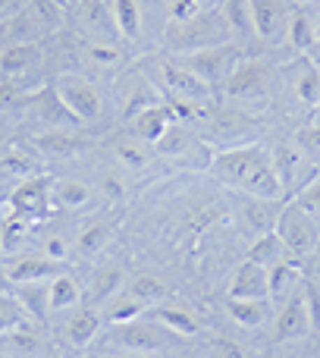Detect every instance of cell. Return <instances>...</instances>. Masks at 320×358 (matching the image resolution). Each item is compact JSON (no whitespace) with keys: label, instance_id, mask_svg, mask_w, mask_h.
Wrapping results in <instances>:
<instances>
[{"label":"cell","instance_id":"obj_1","mask_svg":"<svg viewBox=\"0 0 320 358\" xmlns=\"http://www.w3.org/2000/svg\"><path fill=\"white\" fill-rule=\"evenodd\" d=\"M210 173L220 179L223 185L242 192L248 198H261V201H279L286 195L283 182L273 167L270 148L258 142L235 145V148H223L210 157Z\"/></svg>","mask_w":320,"mask_h":358},{"label":"cell","instance_id":"obj_2","mask_svg":"<svg viewBox=\"0 0 320 358\" xmlns=\"http://www.w3.org/2000/svg\"><path fill=\"white\" fill-rule=\"evenodd\" d=\"M235 41L233 31L226 29L220 10H201L195 19L179 25H166L163 31V54L173 57H189L198 54V50L208 48H220V44Z\"/></svg>","mask_w":320,"mask_h":358},{"label":"cell","instance_id":"obj_3","mask_svg":"<svg viewBox=\"0 0 320 358\" xmlns=\"http://www.w3.org/2000/svg\"><path fill=\"white\" fill-rule=\"evenodd\" d=\"M151 82L157 85V92L166 94V101H189V104H210L217 98V92L201 82L179 57L173 54H157L145 63L142 69Z\"/></svg>","mask_w":320,"mask_h":358},{"label":"cell","instance_id":"obj_4","mask_svg":"<svg viewBox=\"0 0 320 358\" xmlns=\"http://www.w3.org/2000/svg\"><path fill=\"white\" fill-rule=\"evenodd\" d=\"M50 85H54L57 98L63 101V107L82 126H94L104 120V113H107L104 94H101L98 82L92 76L79 73V69H60L57 76H50Z\"/></svg>","mask_w":320,"mask_h":358},{"label":"cell","instance_id":"obj_5","mask_svg":"<svg viewBox=\"0 0 320 358\" xmlns=\"http://www.w3.org/2000/svg\"><path fill=\"white\" fill-rule=\"evenodd\" d=\"M101 340H104L107 349H119L126 355H160V352H170L179 336H173L170 330H163L157 321H151L145 315L126 324H110L107 334L101 330Z\"/></svg>","mask_w":320,"mask_h":358},{"label":"cell","instance_id":"obj_6","mask_svg":"<svg viewBox=\"0 0 320 358\" xmlns=\"http://www.w3.org/2000/svg\"><path fill=\"white\" fill-rule=\"evenodd\" d=\"M198 129L204 132L208 142L235 148V145L252 142L254 129H261V120L254 117V113L235 107V104H214V101H210L208 110H204V117L198 120Z\"/></svg>","mask_w":320,"mask_h":358},{"label":"cell","instance_id":"obj_7","mask_svg":"<svg viewBox=\"0 0 320 358\" xmlns=\"http://www.w3.org/2000/svg\"><path fill=\"white\" fill-rule=\"evenodd\" d=\"M273 233L279 236V242L286 245L289 258L296 261H305L314 255L317 242H320V223L308 214L305 208H298L296 201L279 208V217L273 223Z\"/></svg>","mask_w":320,"mask_h":358},{"label":"cell","instance_id":"obj_8","mask_svg":"<svg viewBox=\"0 0 320 358\" xmlns=\"http://www.w3.org/2000/svg\"><path fill=\"white\" fill-rule=\"evenodd\" d=\"M69 31L82 41L94 44H119L117 22L110 13V0H75L69 6Z\"/></svg>","mask_w":320,"mask_h":358},{"label":"cell","instance_id":"obj_9","mask_svg":"<svg viewBox=\"0 0 320 358\" xmlns=\"http://www.w3.org/2000/svg\"><path fill=\"white\" fill-rule=\"evenodd\" d=\"M54 176L50 173H31L22 182L10 185V195H6V208L16 210V214L29 217V220L48 223L57 214L54 208Z\"/></svg>","mask_w":320,"mask_h":358},{"label":"cell","instance_id":"obj_10","mask_svg":"<svg viewBox=\"0 0 320 358\" xmlns=\"http://www.w3.org/2000/svg\"><path fill=\"white\" fill-rule=\"evenodd\" d=\"M245 57L248 54L239 41H229V44H220V48H208V50H198V54L179 57V60H182L201 82H208L214 92H220V88L226 85V79L233 76V69L239 66Z\"/></svg>","mask_w":320,"mask_h":358},{"label":"cell","instance_id":"obj_11","mask_svg":"<svg viewBox=\"0 0 320 358\" xmlns=\"http://www.w3.org/2000/svg\"><path fill=\"white\" fill-rule=\"evenodd\" d=\"M19 110L25 113V120H29L31 126H35V132H50V129H79V120L73 117V113L63 107V101L57 98L54 85L50 82H44V85H38L35 92L25 94L22 107Z\"/></svg>","mask_w":320,"mask_h":358},{"label":"cell","instance_id":"obj_12","mask_svg":"<svg viewBox=\"0 0 320 358\" xmlns=\"http://www.w3.org/2000/svg\"><path fill=\"white\" fill-rule=\"evenodd\" d=\"M235 107L248 110V107L267 104V94H270V79H267V66L254 57H245L239 66L233 69V76L226 79V85L220 88ZM252 113V110H248Z\"/></svg>","mask_w":320,"mask_h":358},{"label":"cell","instance_id":"obj_13","mask_svg":"<svg viewBox=\"0 0 320 358\" xmlns=\"http://www.w3.org/2000/svg\"><path fill=\"white\" fill-rule=\"evenodd\" d=\"M66 271V264L41 255L38 248L22 255H13V258H0V286L3 289H13V286L22 283H48L57 273Z\"/></svg>","mask_w":320,"mask_h":358},{"label":"cell","instance_id":"obj_14","mask_svg":"<svg viewBox=\"0 0 320 358\" xmlns=\"http://www.w3.org/2000/svg\"><path fill=\"white\" fill-rule=\"evenodd\" d=\"M48 41H29V44H10L0 50V79H16L44 85L50 79H41L44 63H48Z\"/></svg>","mask_w":320,"mask_h":358},{"label":"cell","instance_id":"obj_15","mask_svg":"<svg viewBox=\"0 0 320 358\" xmlns=\"http://www.w3.org/2000/svg\"><path fill=\"white\" fill-rule=\"evenodd\" d=\"M29 145L41 161H75L85 151H92V138L79 129H50V132H31Z\"/></svg>","mask_w":320,"mask_h":358},{"label":"cell","instance_id":"obj_16","mask_svg":"<svg viewBox=\"0 0 320 358\" xmlns=\"http://www.w3.org/2000/svg\"><path fill=\"white\" fill-rule=\"evenodd\" d=\"M41 227L44 223L29 220V217L6 208V214H0V258H13V255L31 252Z\"/></svg>","mask_w":320,"mask_h":358},{"label":"cell","instance_id":"obj_17","mask_svg":"<svg viewBox=\"0 0 320 358\" xmlns=\"http://www.w3.org/2000/svg\"><path fill=\"white\" fill-rule=\"evenodd\" d=\"M0 349L10 358H48L54 352L48 334H44V324L38 321H25L16 330L3 334L0 336Z\"/></svg>","mask_w":320,"mask_h":358},{"label":"cell","instance_id":"obj_18","mask_svg":"<svg viewBox=\"0 0 320 358\" xmlns=\"http://www.w3.org/2000/svg\"><path fill=\"white\" fill-rule=\"evenodd\" d=\"M104 327V315L94 305H79L75 311H69L66 321H63V340L69 349H88L94 340L101 336Z\"/></svg>","mask_w":320,"mask_h":358},{"label":"cell","instance_id":"obj_19","mask_svg":"<svg viewBox=\"0 0 320 358\" xmlns=\"http://www.w3.org/2000/svg\"><path fill=\"white\" fill-rule=\"evenodd\" d=\"M31 173H41V157L35 155L29 138L25 142H10L0 148V179L16 185Z\"/></svg>","mask_w":320,"mask_h":358},{"label":"cell","instance_id":"obj_20","mask_svg":"<svg viewBox=\"0 0 320 358\" xmlns=\"http://www.w3.org/2000/svg\"><path fill=\"white\" fill-rule=\"evenodd\" d=\"M113 229H117V220L110 217H88L73 233V258H92L104 252L107 242L113 239Z\"/></svg>","mask_w":320,"mask_h":358},{"label":"cell","instance_id":"obj_21","mask_svg":"<svg viewBox=\"0 0 320 358\" xmlns=\"http://www.w3.org/2000/svg\"><path fill=\"white\" fill-rule=\"evenodd\" d=\"M311 334V317L305 308L302 296H289V302L279 308L277 321H273V340L277 343H296Z\"/></svg>","mask_w":320,"mask_h":358},{"label":"cell","instance_id":"obj_22","mask_svg":"<svg viewBox=\"0 0 320 358\" xmlns=\"http://www.w3.org/2000/svg\"><path fill=\"white\" fill-rule=\"evenodd\" d=\"M248 10L254 19V35L264 38V41H273L279 31H286L292 13L286 0H248Z\"/></svg>","mask_w":320,"mask_h":358},{"label":"cell","instance_id":"obj_23","mask_svg":"<svg viewBox=\"0 0 320 358\" xmlns=\"http://www.w3.org/2000/svg\"><path fill=\"white\" fill-rule=\"evenodd\" d=\"M126 286V273L119 264H101L92 271V280H88L82 289H85V305H94V308H104L117 292H123Z\"/></svg>","mask_w":320,"mask_h":358},{"label":"cell","instance_id":"obj_24","mask_svg":"<svg viewBox=\"0 0 320 358\" xmlns=\"http://www.w3.org/2000/svg\"><path fill=\"white\" fill-rule=\"evenodd\" d=\"M79 305H85V289L69 271L57 273L54 280H48V308L50 317H63L69 311H75Z\"/></svg>","mask_w":320,"mask_h":358},{"label":"cell","instance_id":"obj_25","mask_svg":"<svg viewBox=\"0 0 320 358\" xmlns=\"http://www.w3.org/2000/svg\"><path fill=\"white\" fill-rule=\"evenodd\" d=\"M126 123H129L132 138H138L145 145H157L163 138V132L173 126V113L166 110V104H151L145 110H138L132 120H126Z\"/></svg>","mask_w":320,"mask_h":358},{"label":"cell","instance_id":"obj_26","mask_svg":"<svg viewBox=\"0 0 320 358\" xmlns=\"http://www.w3.org/2000/svg\"><path fill=\"white\" fill-rule=\"evenodd\" d=\"M229 299H270V286H267V267L254 264V261H242L235 267L233 280H229Z\"/></svg>","mask_w":320,"mask_h":358},{"label":"cell","instance_id":"obj_27","mask_svg":"<svg viewBox=\"0 0 320 358\" xmlns=\"http://www.w3.org/2000/svg\"><path fill=\"white\" fill-rule=\"evenodd\" d=\"M289 85L302 104L317 107L320 104V66L311 57H298L289 66Z\"/></svg>","mask_w":320,"mask_h":358},{"label":"cell","instance_id":"obj_28","mask_svg":"<svg viewBox=\"0 0 320 358\" xmlns=\"http://www.w3.org/2000/svg\"><path fill=\"white\" fill-rule=\"evenodd\" d=\"M270 155H273V167H277L279 182H283V192L296 189L298 182H302V189L308 185L302 179V167H311V164L305 161V155L296 148V145H292V142H279L277 148L270 151Z\"/></svg>","mask_w":320,"mask_h":358},{"label":"cell","instance_id":"obj_29","mask_svg":"<svg viewBox=\"0 0 320 358\" xmlns=\"http://www.w3.org/2000/svg\"><path fill=\"white\" fill-rule=\"evenodd\" d=\"M148 317L157 321L163 330H170L173 336H198L201 334V324L191 311L185 308H176V305H151L148 308Z\"/></svg>","mask_w":320,"mask_h":358},{"label":"cell","instance_id":"obj_30","mask_svg":"<svg viewBox=\"0 0 320 358\" xmlns=\"http://www.w3.org/2000/svg\"><path fill=\"white\" fill-rule=\"evenodd\" d=\"M110 13L123 41H138L145 31V3L142 0H110Z\"/></svg>","mask_w":320,"mask_h":358},{"label":"cell","instance_id":"obj_31","mask_svg":"<svg viewBox=\"0 0 320 358\" xmlns=\"http://www.w3.org/2000/svg\"><path fill=\"white\" fill-rule=\"evenodd\" d=\"M54 208L57 210H82L88 201H92V185L85 179L75 176H54Z\"/></svg>","mask_w":320,"mask_h":358},{"label":"cell","instance_id":"obj_32","mask_svg":"<svg viewBox=\"0 0 320 358\" xmlns=\"http://www.w3.org/2000/svg\"><path fill=\"white\" fill-rule=\"evenodd\" d=\"M13 296H16V302L25 308V315L31 317V321L44 324L48 327L50 324V308H48V283H22V286H13Z\"/></svg>","mask_w":320,"mask_h":358},{"label":"cell","instance_id":"obj_33","mask_svg":"<svg viewBox=\"0 0 320 358\" xmlns=\"http://www.w3.org/2000/svg\"><path fill=\"white\" fill-rule=\"evenodd\" d=\"M270 299H229L226 302V315L233 317L242 327H261L270 321Z\"/></svg>","mask_w":320,"mask_h":358},{"label":"cell","instance_id":"obj_34","mask_svg":"<svg viewBox=\"0 0 320 358\" xmlns=\"http://www.w3.org/2000/svg\"><path fill=\"white\" fill-rule=\"evenodd\" d=\"M286 38H289V48L298 50L305 57V50H311L317 44V29H314V16L308 10H292L289 22H286Z\"/></svg>","mask_w":320,"mask_h":358},{"label":"cell","instance_id":"obj_35","mask_svg":"<svg viewBox=\"0 0 320 358\" xmlns=\"http://www.w3.org/2000/svg\"><path fill=\"white\" fill-rule=\"evenodd\" d=\"M217 10H220L226 29L233 31V38H239V41L258 38L254 35V19H252V10H248V0H220Z\"/></svg>","mask_w":320,"mask_h":358},{"label":"cell","instance_id":"obj_36","mask_svg":"<svg viewBox=\"0 0 320 358\" xmlns=\"http://www.w3.org/2000/svg\"><path fill=\"white\" fill-rule=\"evenodd\" d=\"M302 280V271H298L296 258H283L273 267H267V286H270V302H283L296 283Z\"/></svg>","mask_w":320,"mask_h":358},{"label":"cell","instance_id":"obj_37","mask_svg":"<svg viewBox=\"0 0 320 358\" xmlns=\"http://www.w3.org/2000/svg\"><path fill=\"white\" fill-rule=\"evenodd\" d=\"M101 315H104V324H126V321H136V317H145L148 315V305L138 302L132 292H117V296L110 299V302L101 308Z\"/></svg>","mask_w":320,"mask_h":358},{"label":"cell","instance_id":"obj_38","mask_svg":"<svg viewBox=\"0 0 320 358\" xmlns=\"http://www.w3.org/2000/svg\"><path fill=\"white\" fill-rule=\"evenodd\" d=\"M283 258H289V252H286V245L279 242V236L273 233V229L261 233L258 239H254V245L248 248V261H254V264H261V267H273Z\"/></svg>","mask_w":320,"mask_h":358},{"label":"cell","instance_id":"obj_39","mask_svg":"<svg viewBox=\"0 0 320 358\" xmlns=\"http://www.w3.org/2000/svg\"><path fill=\"white\" fill-rule=\"evenodd\" d=\"M126 292H132L138 302H145L151 308L154 302L166 299V283L157 273H136L132 280H126Z\"/></svg>","mask_w":320,"mask_h":358},{"label":"cell","instance_id":"obj_40","mask_svg":"<svg viewBox=\"0 0 320 358\" xmlns=\"http://www.w3.org/2000/svg\"><path fill=\"white\" fill-rule=\"evenodd\" d=\"M113 155H117V161L126 164L129 170H145L151 164V155H154V151H148V145L129 136V138L113 145Z\"/></svg>","mask_w":320,"mask_h":358},{"label":"cell","instance_id":"obj_41","mask_svg":"<svg viewBox=\"0 0 320 358\" xmlns=\"http://www.w3.org/2000/svg\"><path fill=\"white\" fill-rule=\"evenodd\" d=\"M38 252L48 255V258L60 261V264H69L73 261V239L69 236H60V233H41L38 229Z\"/></svg>","mask_w":320,"mask_h":358},{"label":"cell","instance_id":"obj_42","mask_svg":"<svg viewBox=\"0 0 320 358\" xmlns=\"http://www.w3.org/2000/svg\"><path fill=\"white\" fill-rule=\"evenodd\" d=\"M31 321L29 315H25V308L16 302V296H13L10 289H3L0 286V336L10 334V330H16L19 324Z\"/></svg>","mask_w":320,"mask_h":358},{"label":"cell","instance_id":"obj_43","mask_svg":"<svg viewBox=\"0 0 320 358\" xmlns=\"http://www.w3.org/2000/svg\"><path fill=\"white\" fill-rule=\"evenodd\" d=\"M292 145H296L298 151L305 155V161L311 164V167L320 170V126H302V129H296V136H292Z\"/></svg>","mask_w":320,"mask_h":358},{"label":"cell","instance_id":"obj_44","mask_svg":"<svg viewBox=\"0 0 320 358\" xmlns=\"http://www.w3.org/2000/svg\"><path fill=\"white\" fill-rule=\"evenodd\" d=\"M201 10H204L201 0H170V3H166V25L189 22V19H195Z\"/></svg>","mask_w":320,"mask_h":358},{"label":"cell","instance_id":"obj_45","mask_svg":"<svg viewBox=\"0 0 320 358\" xmlns=\"http://www.w3.org/2000/svg\"><path fill=\"white\" fill-rule=\"evenodd\" d=\"M296 204H298V208H305L320 223V179H311V182L305 185L302 192H298Z\"/></svg>","mask_w":320,"mask_h":358},{"label":"cell","instance_id":"obj_46","mask_svg":"<svg viewBox=\"0 0 320 358\" xmlns=\"http://www.w3.org/2000/svg\"><path fill=\"white\" fill-rule=\"evenodd\" d=\"M305 308H308V317H311V330L320 334V289L317 286H305Z\"/></svg>","mask_w":320,"mask_h":358},{"label":"cell","instance_id":"obj_47","mask_svg":"<svg viewBox=\"0 0 320 358\" xmlns=\"http://www.w3.org/2000/svg\"><path fill=\"white\" fill-rule=\"evenodd\" d=\"M208 349H210V355H217V358H245L242 346H235L233 340H210Z\"/></svg>","mask_w":320,"mask_h":358},{"label":"cell","instance_id":"obj_48","mask_svg":"<svg viewBox=\"0 0 320 358\" xmlns=\"http://www.w3.org/2000/svg\"><path fill=\"white\" fill-rule=\"evenodd\" d=\"M29 6V0H0V22H10L13 16H19V13Z\"/></svg>","mask_w":320,"mask_h":358},{"label":"cell","instance_id":"obj_49","mask_svg":"<svg viewBox=\"0 0 320 358\" xmlns=\"http://www.w3.org/2000/svg\"><path fill=\"white\" fill-rule=\"evenodd\" d=\"M13 138H10V132H6V120L0 117V148H3V145H10Z\"/></svg>","mask_w":320,"mask_h":358},{"label":"cell","instance_id":"obj_50","mask_svg":"<svg viewBox=\"0 0 320 358\" xmlns=\"http://www.w3.org/2000/svg\"><path fill=\"white\" fill-rule=\"evenodd\" d=\"M308 3H317V0H292V6H298V10H305Z\"/></svg>","mask_w":320,"mask_h":358},{"label":"cell","instance_id":"obj_51","mask_svg":"<svg viewBox=\"0 0 320 358\" xmlns=\"http://www.w3.org/2000/svg\"><path fill=\"white\" fill-rule=\"evenodd\" d=\"M314 29H317V44H320V6H317V13H314Z\"/></svg>","mask_w":320,"mask_h":358},{"label":"cell","instance_id":"obj_52","mask_svg":"<svg viewBox=\"0 0 320 358\" xmlns=\"http://www.w3.org/2000/svg\"><path fill=\"white\" fill-rule=\"evenodd\" d=\"M311 258H317V264H320V242H317V248H314V255Z\"/></svg>","mask_w":320,"mask_h":358},{"label":"cell","instance_id":"obj_53","mask_svg":"<svg viewBox=\"0 0 320 358\" xmlns=\"http://www.w3.org/2000/svg\"><path fill=\"white\" fill-rule=\"evenodd\" d=\"M119 358H151V355H119Z\"/></svg>","mask_w":320,"mask_h":358},{"label":"cell","instance_id":"obj_54","mask_svg":"<svg viewBox=\"0 0 320 358\" xmlns=\"http://www.w3.org/2000/svg\"><path fill=\"white\" fill-rule=\"evenodd\" d=\"M0 358H10V355H6V352H3V349H0Z\"/></svg>","mask_w":320,"mask_h":358},{"label":"cell","instance_id":"obj_55","mask_svg":"<svg viewBox=\"0 0 320 358\" xmlns=\"http://www.w3.org/2000/svg\"><path fill=\"white\" fill-rule=\"evenodd\" d=\"M66 3H69V6H73V3H75V0H66Z\"/></svg>","mask_w":320,"mask_h":358},{"label":"cell","instance_id":"obj_56","mask_svg":"<svg viewBox=\"0 0 320 358\" xmlns=\"http://www.w3.org/2000/svg\"><path fill=\"white\" fill-rule=\"evenodd\" d=\"M279 358H286V355H279Z\"/></svg>","mask_w":320,"mask_h":358},{"label":"cell","instance_id":"obj_57","mask_svg":"<svg viewBox=\"0 0 320 358\" xmlns=\"http://www.w3.org/2000/svg\"><path fill=\"white\" fill-rule=\"evenodd\" d=\"M201 3H204V0H201Z\"/></svg>","mask_w":320,"mask_h":358}]
</instances>
